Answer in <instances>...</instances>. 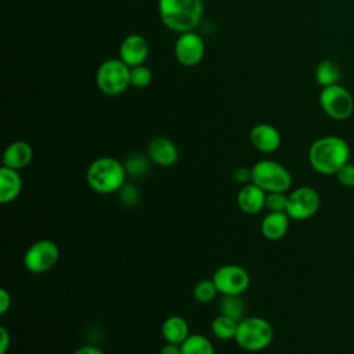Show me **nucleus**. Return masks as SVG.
Here are the masks:
<instances>
[{
  "label": "nucleus",
  "instance_id": "nucleus-33",
  "mask_svg": "<svg viewBox=\"0 0 354 354\" xmlns=\"http://www.w3.org/2000/svg\"><path fill=\"white\" fill-rule=\"evenodd\" d=\"M159 354H181V346L166 342V344L160 347Z\"/></svg>",
  "mask_w": 354,
  "mask_h": 354
},
{
  "label": "nucleus",
  "instance_id": "nucleus-2",
  "mask_svg": "<svg viewBox=\"0 0 354 354\" xmlns=\"http://www.w3.org/2000/svg\"><path fill=\"white\" fill-rule=\"evenodd\" d=\"M159 15L170 30H194L203 14V0H158Z\"/></svg>",
  "mask_w": 354,
  "mask_h": 354
},
{
  "label": "nucleus",
  "instance_id": "nucleus-18",
  "mask_svg": "<svg viewBox=\"0 0 354 354\" xmlns=\"http://www.w3.org/2000/svg\"><path fill=\"white\" fill-rule=\"evenodd\" d=\"M22 189V177L18 170L1 166L0 167V202L8 203L18 198Z\"/></svg>",
  "mask_w": 354,
  "mask_h": 354
},
{
  "label": "nucleus",
  "instance_id": "nucleus-15",
  "mask_svg": "<svg viewBox=\"0 0 354 354\" xmlns=\"http://www.w3.org/2000/svg\"><path fill=\"white\" fill-rule=\"evenodd\" d=\"M267 192L253 183L242 185L236 196V205L246 214H256L266 207Z\"/></svg>",
  "mask_w": 354,
  "mask_h": 354
},
{
  "label": "nucleus",
  "instance_id": "nucleus-30",
  "mask_svg": "<svg viewBox=\"0 0 354 354\" xmlns=\"http://www.w3.org/2000/svg\"><path fill=\"white\" fill-rule=\"evenodd\" d=\"M234 180L242 185L248 184V183H252V170L248 169V167H238L234 174H232Z\"/></svg>",
  "mask_w": 354,
  "mask_h": 354
},
{
  "label": "nucleus",
  "instance_id": "nucleus-23",
  "mask_svg": "<svg viewBox=\"0 0 354 354\" xmlns=\"http://www.w3.org/2000/svg\"><path fill=\"white\" fill-rule=\"evenodd\" d=\"M221 314H225L236 321H241L245 314V303L241 295H223L220 301Z\"/></svg>",
  "mask_w": 354,
  "mask_h": 354
},
{
  "label": "nucleus",
  "instance_id": "nucleus-24",
  "mask_svg": "<svg viewBox=\"0 0 354 354\" xmlns=\"http://www.w3.org/2000/svg\"><path fill=\"white\" fill-rule=\"evenodd\" d=\"M218 290L213 282V279H201L195 283L194 289H192V295H194V299L199 303H209L212 301L216 296H217Z\"/></svg>",
  "mask_w": 354,
  "mask_h": 354
},
{
  "label": "nucleus",
  "instance_id": "nucleus-29",
  "mask_svg": "<svg viewBox=\"0 0 354 354\" xmlns=\"http://www.w3.org/2000/svg\"><path fill=\"white\" fill-rule=\"evenodd\" d=\"M335 176H336L337 181L340 183V185L353 188L354 187V163L347 162L337 170V173Z\"/></svg>",
  "mask_w": 354,
  "mask_h": 354
},
{
  "label": "nucleus",
  "instance_id": "nucleus-14",
  "mask_svg": "<svg viewBox=\"0 0 354 354\" xmlns=\"http://www.w3.org/2000/svg\"><path fill=\"white\" fill-rule=\"evenodd\" d=\"M249 140L256 149H259L260 152H264V153L277 151L282 141L281 133L278 131V129L270 123L254 124L250 129Z\"/></svg>",
  "mask_w": 354,
  "mask_h": 354
},
{
  "label": "nucleus",
  "instance_id": "nucleus-3",
  "mask_svg": "<svg viewBox=\"0 0 354 354\" xmlns=\"http://www.w3.org/2000/svg\"><path fill=\"white\" fill-rule=\"evenodd\" d=\"M124 165L111 156H101L94 159L86 171V181L88 187L98 194L118 192L126 184Z\"/></svg>",
  "mask_w": 354,
  "mask_h": 354
},
{
  "label": "nucleus",
  "instance_id": "nucleus-9",
  "mask_svg": "<svg viewBox=\"0 0 354 354\" xmlns=\"http://www.w3.org/2000/svg\"><path fill=\"white\" fill-rule=\"evenodd\" d=\"M321 206V196L313 187H299L288 194L286 214L290 220L303 221L313 217Z\"/></svg>",
  "mask_w": 354,
  "mask_h": 354
},
{
  "label": "nucleus",
  "instance_id": "nucleus-7",
  "mask_svg": "<svg viewBox=\"0 0 354 354\" xmlns=\"http://www.w3.org/2000/svg\"><path fill=\"white\" fill-rule=\"evenodd\" d=\"M318 100L324 113L333 120H346L354 112V97L340 83L322 87Z\"/></svg>",
  "mask_w": 354,
  "mask_h": 354
},
{
  "label": "nucleus",
  "instance_id": "nucleus-17",
  "mask_svg": "<svg viewBox=\"0 0 354 354\" xmlns=\"http://www.w3.org/2000/svg\"><path fill=\"white\" fill-rule=\"evenodd\" d=\"M33 159V149L26 141H14L3 152V166L21 170Z\"/></svg>",
  "mask_w": 354,
  "mask_h": 354
},
{
  "label": "nucleus",
  "instance_id": "nucleus-34",
  "mask_svg": "<svg viewBox=\"0 0 354 354\" xmlns=\"http://www.w3.org/2000/svg\"><path fill=\"white\" fill-rule=\"evenodd\" d=\"M73 354H104V351L95 346H82Z\"/></svg>",
  "mask_w": 354,
  "mask_h": 354
},
{
  "label": "nucleus",
  "instance_id": "nucleus-4",
  "mask_svg": "<svg viewBox=\"0 0 354 354\" xmlns=\"http://www.w3.org/2000/svg\"><path fill=\"white\" fill-rule=\"evenodd\" d=\"M272 337L274 329L267 319L261 317H245L238 322L234 340L246 351H261L270 346Z\"/></svg>",
  "mask_w": 354,
  "mask_h": 354
},
{
  "label": "nucleus",
  "instance_id": "nucleus-22",
  "mask_svg": "<svg viewBox=\"0 0 354 354\" xmlns=\"http://www.w3.org/2000/svg\"><path fill=\"white\" fill-rule=\"evenodd\" d=\"M238 322L236 319L225 315V314H220L217 315L213 322H212V333L220 339V340H231L235 339V333L238 329Z\"/></svg>",
  "mask_w": 354,
  "mask_h": 354
},
{
  "label": "nucleus",
  "instance_id": "nucleus-10",
  "mask_svg": "<svg viewBox=\"0 0 354 354\" xmlns=\"http://www.w3.org/2000/svg\"><path fill=\"white\" fill-rule=\"evenodd\" d=\"M218 293L223 295H242L249 283L250 277L246 268L238 264H224L218 267L212 277Z\"/></svg>",
  "mask_w": 354,
  "mask_h": 354
},
{
  "label": "nucleus",
  "instance_id": "nucleus-21",
  "mask_svg": "<svg viewBox=\"0 0 354 354\" xmlns=\"http://www.w3.org/2000/svg\"><path fill=\"white\" fill-rule=\"evenodd\" d=\"M180 346L181 354H216L210 339L201 333H191Z\"/></svg>",
  "mask_w": 354,
  "mask_h": 354
},
{
  "label": "nucleus",
  "instance_id": "nucleus-28",
  "mask_svg": "<svg viewBox=\"0 0 354 354\" xmlns=\"http://www.w3.org/2000/svg\"><path fill=\"white\" fill-rule=\"evenodd\" d=\"M118 192H119V199L127 206L136 205L140 199V189L133 184H124Z\"/></svg>",
  "mask_w": 354,
  "mask_h": 354
},
{
  "label": "nucleus",
  "instance_id": "nucleus-27",
  "mask_svg": "<svg viewBox=\"0 0 354 354\" xmlns=\"http://www.w3.org/2000/svg\"><path fill=\"white\" fill-rule=\"evenodd\" d=\"M288 195L285 192H267L266 207L268 212H285Z\"/></svg>",
  "mask_w": 354,
  "mask_h": 354
},
{
  "label": "nucleus",
  "instance_id": "nucleus-12",
  "mask_svg": "<svg viewBox=\"0 0 354 354\" xmlns=\"http://www.w3.org/2000/svg\"><path fill=\"white\" fill-rule=\"evenodd\" d=\"M148 41L138 33L127 35L119 46V58L130 68L142 65L148 57Z\"/></svg>",
  "mask_w": 354,
  "mask_h": 354
},
{
  "label": "nucleus",
  "instance_id": "nucleus-19",
  "mask_svg": "<svg viewBox=\"0 0 354 354\" xmlns=\"http://www.w3.org/2000/svg\"><path fill=\"white\" fill-rule=\"evenodd\" d=\"M162 336L165 342L181 344L191 333H189V325L185 318L181 315H170L167 317L160 328Z\"/></svg>",
  "mask_w": 354,
  "mask_h": 354
},
{
  "label": "nucleus",
  "instance_id": "nucleus-5",
  "mask_svg": "<svg viewBox=\"0 0 354 354\" xmlns=\"http://www.w3.org/2000/svg\"><path fill=\"white\" fill-rule=\"evenodd\" d=\"M252 183L266 192H286L292 185L290 171L271 159H261L252 167Z\"/></svg>",
  "mask_w": 354,
  "mask_h": 354
},
{
  "label": "nucleus",
  "instance_id": "nucleus-8",
  "mask_svg": "<svg viewBox=\"0 0 354 354\" xmlns=\"http://www.w3.org/2000/svg\"><path fill=\"white\" fill-rule=\"evenodd\" d=\"M59 257V248L51 239L33 242L24 253V266L30 274H44L51 270Z\"/></svg>",
  "mask_w": 354,
  "mask_h": 354
},
{
  "label": "nucleus",
  "instance_id": "nucleus-16",
  "mask_svg": "<svg viewBox=\"0 0 354 354\" xmlns=\"http://www.w3.org/2000/svg\"><path fill=\"white\" fill-rule=\"evenodd\" d=\"M289 223L290 217L286 212H268L260 223L261 235L268 241H278L286 235Z\"/></svg>",
  "mask_w": 354,
  "mask_h": 354
},
{
  "label": "nucleus",
  "instance_id": "nucleus-31",
  "mask_svg": "<svg viewBox=\"0 0 354 354\" xmlns=\"http://www.w3.org/2000/svg\"><path fill=\"white\" fill-rule=\"evenodd\" d=\"M11 344V336L6 326H0V354H6Z\"/></svg>",
  "mask_w": 354,
  "mask_h": 354
},
{
  "label": "nucleus",
  "instance_id": "nucleus-1",
  "mask_svg": "<svg viewBox=\"0 0 354 354\" xmlns=\"http://www.w3.org/2000/svg\"><path fill=\"white\" fill-rule=\"evenodd\" d=\"M350 145L343 137L324 136L311 142L308 163L322 176H335L343 165L350 162Z\"/></svg>",
  "mask_w": 354,
  "mask_h": 354
},
{
  "label": "nucleus",
  "instance_id": "nucleus-26",
  "mask_svg": "<svg viewBox=\"0 0 354 354\" xmlns=\"http://www.w3.org/2000/svg\"><path fill=\"white\" fill-rule=\"evenodd\" d=\"M152 82V71L142 65H137L130 68V86L136 88H145Z\"/></svg>",
  "mask_w": 354,
  "mask_h": 354
},
{
  "label": "nucleus",
  "instance_id": "nucleus-13",
  "mask_svg": "<svg viewBox=\"0 0 354 354\" xmlns=\"http://www.w3.org/2000/svg\"><path fill=\"white\" fill-rule=\"evenodd\" d=\"M148 158L158 166L170 167L178 160L177 145L165 136L153 137L148 144Z\"/></svg>",
  "mask_w": 354,
  "mask_h": 354
},
{
  "label": "nucleus",
  "instance_id": "nucleus-6",
  "mask_svg": "<svg viewBox=\"0 0 354 354\" xmlns=\"http://www.w3.org/2000/svg\"><path fill=\"white\" fill-rule=\"evenodd\" d=\"M95 84L106 95H119L130 86V66L120 58L104 61L95 72Z\"/></svg>",
  "mask_w": 354,
  "mask_h": 354
},
{
  "label": "nucleus",
  "instance_id": "nucleus-32",
  "mask_svg": "<svg viewBox=\"0 0 354 354\" xmlns=\"http://www.w3.org/2000/svg\"><path fill=\"white\" fill-rule=\"evenodd\" d=\"M11 295L6 288L0 289V314H6L11 307Z\"/></svg>",
  "mask_w": 354,
  "mask_h": 354
},
{
  "label": "nucleus",
  "instance_id": "nucleus-20",
  "mask_svg": "<svg viewBox=\"0 0 354 354\" xmlns=\"http://www.w3.org/2000/svg\"><path fill=\"white\" fill-rule=\"evenodd\" d=\"M314 76H315V82L321 87H328V86L337 84L340 82L342 69L335 61L324 59L317 65Z\"/></svg>",
  "mask_w": 354,
  "mask_h": 354
},
{
  "label": "nucleus",
  "instance_id": "nucleus-25",
  "mask_svg": "<svg viewBox=\"0 0 354 354\" xmlns=\"http://www.w3.org/2000/svg\"><path fill=\"white\" fill-rule=\"evenodd\" d=\"M123 165H124L127 176H131V177H142L149 170L148 158H145L140 153H133V155L127 156Z\"/></svg>",
  "mask_w": 354,
  "mask_h": 354
},
{
  "label": "nucleus",
  "instance_id": "nucleus-11",
  "mask_svg": "<svg viewBox=\"0 0 354 354\" xmlns=\"http://www.w3.org/2000/svg\"><path fill=\"white\" fill-rule=\"evenodd\" d=\"M205 55L203 39L194 30L180 33L174 43V57L184 66L198 65Z\"/></svg>",
  "mask_w": 354,
  "mask_h": 354
}]
</instances>
